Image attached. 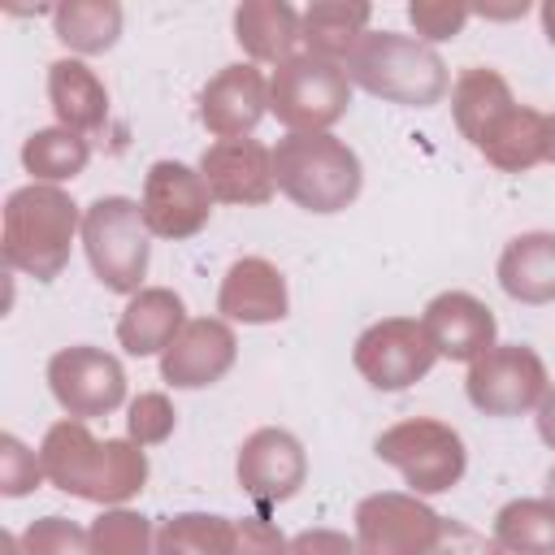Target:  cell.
<instances>
[{
    "mask_svg": "<svg viewBox=\"0 0 555 555\" xmlns=\"http://www.w3.org/2000/svg\"><path fill=\"white\" fill-rule=\"evenodd\" d=\"M43 477L87 503H126L147 481V455L130 438H95L87 421H56L39 442Z\"/></svg>",
    "mask_w": 555,
    "mask_h": 555,
    "instance_id": "6da1fadb",
    "label": "cell"
},
{
    "mask_svg": "<svg viewBox=\"0 0 555 555\" xmlns=\"http://www.w3.org/2000/svg\"><path fill=\"white\" fill-rule=\"evenodd\" d=\"M74 234H82V212L61 186H17L4 199V221H0V260L13 273H26L35 282L61 278L69 264Z\"/></svg>",
    "mask_w": 555,
    "mask_h": 555,
    "instance_id": "7a4b0ae2",
    "label": "cell"
},
{
    "mask_svg": "<svg viewBox=\"0 0 555 555\" xmlns=\"http://www.w3.org/2000/svg\"><path fill=\"white\" fill-rule=\"evenodd\" d=\"M343 69L351 87H364L369 95L408 104V108H429L451 87L447 61L429 43L399 30H364V39L351 48Z\"/></svg>",
    "mask_w": 555,
    "mask_h": 555,
    "instance_id": "3957f363",
    "label": "cell"
},
{
    "mask_svg": "<svg viewBox=\"0 0 555 555\" xmlns=\"http://www.w3.org/2000/svg\"><path fill=\"white\" fill-rule=\"evenodd\" d=\"M273 182L286 199L308 212H343L364 182L360 156L334 139L330 130L317 134H286L273 147Z\"/></svg>",
    "mask_w": 555,
    "mask_h": 555,
    "instance_id": "277c9868",
    "label": "cell"
},
{
    "mask_svg": "<svg viewBox=\"0 0 555 555\" xmlns=\"http://www.w3.org/2000/svg\"><path fill=\"white\" fill-rule=\"evenodd\" d=\"M82 247L91 260V273L104 291L139 295L147 278L152 256V230L143 221V208L126 195H100L82 212Z\"/></svg>",
    "mask_w": 555,
    "mask_h": 555,
    "instance_id": "5b68a950",
    "label": "cell"
},
{
    "mask_svg": "<svg viewBox=\"0 0 555 555\" xmlns=\"http://www.w3.org/2000/svg\"><path fill=\"white\" fill-rule=\"evenodd\" d=\"M351 108V78L343 65L299 52L295 61L278 65L269 78V113L286 126V134H317L330 130Z\"/></svg>",
    "mask_w": 555,
    "mask_h": 555,
    "instance_id": "8992f818",
    "label": "cell"
},
{
    "mask_svg": "<svg viewBox=\"0 0 555 555\" xmlns=\"http://www.w3.org/2000/svg\"><path fill=\"white\" fill-rule=\"evenodd\" d=\"M373 451L382 464L403 473L412 494H442V490L460 486L464 464H468L464 438L447 421H434V416H408V421L382 429Z\"/></svg>",
    "mask_w": 555,
    "mask_h": 555,
    "instance_id": "52a82bcc",
    "label": "cell"
},
{
    "mask_svg": "<svg viewBox=\"0 0 555 555\" xmlns=\"http://www.w3.org/2000/svg\"><path fill=\"white\" fill-rule=\"evenodd\" d=\"M442 529V516L421 494L377 490L356 507V555H434Z\"/></svg>",
    "mask_w": 555,
    "mask_h": 555,
    "instance_id": "ba28073f",
    "label": "cell"
},
{
    "mask_svg": "<svg viewBox=\"0 0 555 555\" xmlns=\"http://www.w3.org/2000/svg\"><path fill=\"white\" fill-rule=\"evenodd\" d=\"M546 386H551L546 382V364L525 343L490 347L486 356H477L468 364V377H464L468 403L477 412H486V416H520V412L542 403Z\"/></svg>",
    "mask_w": 555,
    "mask_h": 555,
    "instance_id": "9c48e42d",
    "label": "cell"
},
{
    "mask_svg": "<svg viewBox=\"0 0 555 555\" xmlns=\"http://www.w3.org/2000/svg\"><path fill=\"white\" fill-rule=\"evenodd\" d=\"M351 360L373 390H408L434 369L438 351L416 317H386L356 338Z\"/></svg>",
    "mask_w": 555,
    "mask_h": 555,
    "instance_id": "30bf717a",
    "label": "cell"
},
{
    "mask_svg": "<svg viewBox=\"0 0 555 555\" xmlns=\"http://www.w3.org/2000/svg\"><path fill=\"white\" fill-rule=\"evenodd\" d=\"M48 386L52 399L65 408L74 421L108 416L126 399V369L117 356L100 347H61L48 360Z\"/></svg>",
    "mask_w": 555,
    "mask_h": 555,
    "instance_id": "8fae6325",
    "label": "cell"
},
{
    "mask_svg": "<svg viewBox=\"0 0 555 555\" xmlns=\"http://www.w3.org/2000/svg\"><path fill=\"white\" fill-rule=\"evenodd\" d=\"M212 191L204 182L199 169L182 165V160H156L143 178V221L152 230V238H191L208 225L212 217Z\"/></svg>",
    "mask_w": 555,
    "mask_h": 555,
    "instance_id": "7c38bea8",
    "label": "cell"
},
{
    "mask_svg": "<svg viewBox=\"0 0 555 555\" xmlns=\"http://www.w3.org/2000/svg\"><path fill=\"white\" fill-rule=\"evenodd\" d=\"M234 473H238L243 494H251L260 507H273L299 494V486L308 481V455L291 429L264 425L243 438Z\"/></svg>",
    "mask_w": 555,
    "mask_h": 555,
    "instance_id": "4fadbf2b",
    "label": "cell"
},
{
    "mask_svg": "<svg viewBox=\"0 0 555 555\" xmlns=\"http://www.w3.org/2000/svg\"><path fill=\"white\" fill-rule=\"evenodd\" d=\"M199 173L217 204H243L260 208L273 199V147L256 139H217L199 156Z\"/></svg>",
    "mask_w": 555,
    "mask_h": 555,
    "instance_id": "5bb4252c",
    "label": "cell"
},
{
    "mask_svg": "<svg viewBox=\"0 0 555 555\" xmlns=\"http://www.w3.org/2000/svg\"><path fill=\"white\" fill-rule=\"evenodd\" d=\"M238 338L221 317H195L160 356V377L173 390H204L234 369Z\"/></svg>",
    "mask_w": 555,
    "mask_h": 555,
    "instance_id": "9a60e30c",
    "label": "cell"
},
{
    "mask_svg": "<svg viewBox=\"0 0 555 555\" xmlns=\"http://www.w3.org/2000/svg\"><path fill=\"white\" fill-rule=\"evenodd\" d=\"M264 113H269V78L247 61L225 65L199 91V121L217 139H247Z\"/></svg>",
    "mask_w": 555,
    "mask_h": 555,
    "instance_id": "2e32d148",
    "label": "cell"
},
{
    "mask_svg": "<svg viewBox=\"0 0 555 555\" xmlns=\"http://www.w3.org/2000/svg\"><path fill=\"white\" fill-rule=\"evenodd\" d=\"M473 147L503 173H525L533 165H546L555 160V113L507 104Z\"/></svg>",
    "mask_w": 555,
    "mask_h": 555,
    "instance_id": "e0dca14e",
    "label": "cell"
},
{
    "mask_svg": "<svg viewBox=\"0 0 555 555\" xmlns=\"http://www.w3.org/2000/svg\"><path fill=\"white\" fill-rule=\"evenodd\" d=\"M429 343L438 356L447 360H464L473 364L477 356H486L494 347V312L468 295V291H442L425 304V317H421Z\"/></svg>",
    "mask_w": 555,
    "mask_h": 555,
    "instance_id": "ac0fdd59",
    "label": "cell"
},
{
    "mask_svg": "<svg viewBox=\"0 0 555 555\" xmlns=\"http://www.w3.org/2000/svg\"><path fill=\"white\" fill-rule=\"evenodd\" d=\"M291 308L286 295V278L273 260L264 256H243L230 264V273L221 278L217 291V312L221 321H243V325H269L282 321Z\"/></svg>",
    "mask_w": 555,
    "mask_h": 555,
    "instance_id": "d6986e66",
    "label": "cell"
},
{
    "mask_svg": "<svg viewBox=\"0 0 555 555\" xmlns=\"http://www.w3.org/2000/svg\"><path fill=\"white\" fill-rule=\"evenodd\" d=\"M234 39L251 61L286 65L304 43V13L282 0H247L234 9Z\"/></svg>",
    "mask_w": 555,
    "mask_h": 555,
    "instance_id": "ffe728a7",
    "label": "cell"
},
{
    "mask_svg": "<svg viewBox=\"0 0 555 555\" xmlns=\"http://www.w3.org/2000/svg\"><path fill=\"white\" fill-rule=\"evenodd\" d=\"M48 100H52L56 126L74 134H95L108 121V91L95 78V69L82 65L78 56H61L48 65Z\"/></svg>",
    "mask_w": 555,
    "mask_h": 555,
    "instance_id": "44dd1931",
    "label": "cell"
},
{
    "mask_svg": "<svg viewBox=\"0 0 555 555\" xmlns=\"http://www.w3.org/2000/svg\"><path fill=\"white\" fill-rule=\"evenodd\" d=\"M186 325V308L182 295H173L169 286H143L139 295H130V304L117 317V343L130 356H165V347L182 334Z\"/></svg>",
    "mask_w": 555,
    "mask_h": 555,
    "instance_id": "7402d4cb",
    "label": "cell"
},
{
    "mask_svg": "<svg viewBox=\"0 0 555 555\" xmlns=\"http://www.w3.org/2000/svg\"><path fill=\"white\" fill-rule=\"evenodd\" d=\"M499 286L516 304H551L555 299V234L551 230L516 234L499 256Z\"/></svg>",
    "mask_w": 555,
    "mask_h": 555,
    "instance_id": "603a6c76",
    "label": "cell"
},
{
    "mask_svg": "<svg viewBox=\"0 0 555 555\" xmlns=\"http://www.w3.org/2000/svg\"><path fill=\"white\" fill-rule=\"evenodd\" d=\"M369 13L373 9L360 0H321V4L304 9V48L321 61L343 65L351 56V48L364 39Z\"/></svg>",
    "mask_w": 555,
    "mask_h": 555,
    "instance_id": "cb8c5ba5",
    "label": "cell"
},
{
    "mask_svg": "<svg viewBox=\"0 0 555 555\" xmlns=\"http://www.w3.org/2000/svg\"><path fill=\"white\" fill-rule=\"evenodd\" d=\"M52 26L69 52L95 56V52H108L121 35V4L117 0H65L52 9Z\"/></svg>",
    "mask_w": 555,
    "mask_h": 555,
    "instance_id": "d4e9b609",
    "label": "cell"
},
{
    "mask_svg": "<svg viewBox=\"0 0 555 555\" xmlns=\"http://www.w3.org/2000/svg\"><path fill=\"white\" fill-rule=\"evenodd\" d=\"M516 104L507 78L490 65H468L460 78H455V91H451V108H455V126L464 130L468 143H477L486 134V126L507 108Z\"/></svg>",
    "mask_w": 555,
    "mask_h": 555,
    "instance_id": "484cf974",
    "label": "cell"
},
{
    "mask_svg": "<svg viewBox=\"0 0 555 555\" xmlns=\"http://www.w3.org/2000/svg\"><path fill=\"white\" fill-rule=\"evenodd\" d=\"M91 160V143L87 134H74L65 126H48V130H35L26 143H22V165L35 182L43 186H56V182H69L87 169Z\"/></svg>",
    "mask_w": 555,
    "mask_h": 555,
    "instance_id": "4316f807",
    "label": "cell"
},
{
    "mask_svg": "<svg viewBox=\"0 0 555 555\" xmlns=\"http://www.w3.org/2000/svg\"><path fill=\"white\" fill-rule=\"evenodd\" d=\"M494 542L512 555H555V499H512L494 516Z\"/></svg>",
    "mask_w": 555,
    "mask_h": 555,
    "instance_id": "83f0119b",
    "label": "cell"
},
{
    "mask_svg": "<svg viewBox=\"0 0 555 555\" xmlns=\"http://www.w3.org/2000/svg\"><path fill=\"white\" fill-rule=\"evenodd\" d=\"M234 520L208 512H182L156 525V555H230Z\"/></svg>",
    "mask_w": 555,
    "mask_h": 555,
    "instance_id": "f1b7e54d",
    "label": "cell"
},
{
    "mask_svg": "<svg viewBox=\"0 0 555 555\" xmlns=\"http://www.w3.org/2000/svg\"><path fill=\"white\" fill-rule=\"evenodd\" d=\"M91 551L95 555H156V529L147 516L113 507L91 520Z\"/></svg>",
    "mask_w": 555,
    "mask_h": 555,
    "instance_id": "f546056e",
    "label": "cell"
},
{
    "mask_svg": "<svg viewBox=\"0 0 555 555\" xmlns=\"http://www.w3.org/2000/svg\"><path fill=\"white\" fill-rule=\"evenodd\" d=\"M17 542H22V555H95L91 551V533L78 529L74 520H65V516L30 520Z\"/></svg>",
    "mask_w": 555,
    "mask_h": 555,
    "instance_id": "4dcf8cb0",
    "label": "cell"
},
{
    "mask_svg": "<svg viewBox=\"0 0 555 555\" xmlns=\"http://www.w3.org/2000/svg\"><path fill=\"white\" fill-rule=\"evenodd\" d=\"M39 481H48L39 451H30V447H26L22 438H13V434H0V494H4V499H22V494H30Z\"/></svg>",
    "mask_w": 555,
    "mask_h": 555,
    "instance_id": "1f68e13d",
    "label": "cell"
},
{
    "mask_svg": "<svg viewBox=\"0 0 555 555\" xmlns=\"http://www.w3.org/2000/svg\"><path fill=\"white\" fill-rule=\"evenodd\" d=\"M408 17L421 35V43H438V39H455L464 30V22L473 17L468 4H455V0H412L408 4Z\"/></svg>",
    "mask_w": 555,
    "mask_h": 555,
    "instance_id": "d6a6232c",
    "label": "cell"
},
{
    "mask_svg": "<svg viewBox=\"0 0 555 555\" xmlns=\"http://www.w3.org/2000/svg\"><path fill=\"white\" fill-rule=\"evenodd\" d=\"M173 403L160 395V390H147L130 403V416H126V429H130V442L139 447H156L173 434Z\"/></svg>",
    "mask_w": 555,
    "mask_h": 555,
    "instance_id": "836d02e7",
    "label": "cell"
},
{
    "mask_svg": "<svg viewBox=\"0 0 555 555\" xmlns=\"http://www.w3.org/2000/svg\"><path fill=\"white\" fill-rule=\"evenodd\" d=\"M230 555H291V542L269 516H243L234 520V551Z\"/></svg>",
    "mask_w": 555,
    "mask_h": 555,
    "instance_id": "e575fe53",
    "label": "cell"
},
{
    "mask_svg": "<svg viewBox=\"0 0 555 555\" xmlns=\"http://www.w3.org/2000/svg\"><path fill=\"white\" fill-rule=\"evenodd\" d=\"M291 555H356V542L338 529H304L291 538Z\"/></svg>",
    "mask_w": 555,
    "mask_h": 555,
    "instance_id": "d590c367",
    "label": "cell"
},
{
    "mask_svg": "<svg viewBox=\"0 0 555 555\" xmlns=\"http://www.w3.org/2000/svg\"><path fill=\"white\" fill-rule=\"evenodd\" d=\"M538 434H542L546 447H555V382L546 386V395L538 403Z\"/></svg>",
    "mask_w": 555,
    "mask_h": 555,
    "instance_id": "8d00e7d4",
    "label": "cell"
},
{
    "mask_svg": "<svg viewBox=\"0 0 555 555\" xmlns=\"http://www.w3.org/2000/svg\"><path fill=\"white\" fill-rule=\"evenodd\" d=\"M542 30H546V39L555 43V0L542 4Z\"/></svg>",
    "mask_w": 555,
    "mask_h": 555,
    "instance_id": "74e56055",
    "label": "cell"
},
{
    "mask_svg": "<svg viewBox=\"0 0 555 555\" xmlns=\"http://www.w3.org/2000/svg\"><path fill=\"white\" fill-rule=\"evenodd\" d=\"M546 499H555V464H551V473H546Z\"/></svg>",
    "mask_w": 555,
    "mask_h": 555,
    "instance_id": "f35d334b",
    "label": "cell"
},
{
    "mask_svg": "<svg viewBox=\"0 0 555 555\" xmlns=\"http://www.w3.org/2000/svg\"><path fill=\"white\" fill-rule=\"evenodd\" d=\"M490 555H512V551H503V546H499V542H494V551H490Z\"/></svg>",
    "mask_w": 555,
    "mask_h": 555,
    "instance_id": "ab89813d",
    "label": "cell"
}]
</instances>
